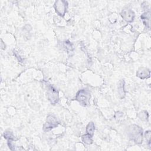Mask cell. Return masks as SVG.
Here are the masks:
<instances>
[{"label":"cell","mask_w":151,"mask_h":151,"mask_svg":"<svg viewBox=\"0 0 151 151\" xmlns=\"http://www.w3.org/2000/svg\"><path fill=\"white\" fill-rule=\"evenodd\" d=\"M136 75L137 77L142 79L148 78L150 77V71L146 67H141L137 70Z\"/></svg>","instance_id":"obj_7"},{"label":"cell","mask_w":151,"mask_h":151,"mask_svg":"<svg viewBox=\"0 0 151 151\" xmlns=\"http://www.w3.org/2000/svg\"><path fill=\"white\" fill-rule=\"evenodd\" d=\"M145 137L146 140L148 141L149 143L150 144V131H146L145 132Z\"/></svg>","instance_id":"obj_12"},{"label":"cell","mask_w":151,"mask_h":151,"mask_svg":"<svg viewBox=\"0 0 151 151\" xmlns=\"http://www.w3.org/2000/svg\"><path fill=\"white\" fill-rule=\"evenodd\" d=\"M141 19L143 24L148 28L150 27V12H146L141 15Z\"/></svg>","instance_id":"obj_8"},{"label":"cell","mask_w":151,"mask_h":151,"mask_svg":"<svg viewBox=\"0 0 151 151\" xmlns=\"http://www.w3.org/2000/svg\"><path fill=\"white\" fill-rule=\"evenodd\" d=\"M47 96L49 100L52 104H55L58 100V93L52 87H50L47 92Z\"/></svg>","instance_id":"obj_6"},{"label":"cell","mask_w":151,"mask_h":151,"mask_svg":"<svg viewBox=\"0 0 151 151\" xmlns=\"http://www.w3.org/2000/svg\"><path fill=\"white\" fill-rule=\"evenodd\" d=\"M81 139L84 143H85L86 144H87V145H90L93 143L92 136L87 133L86 134L82 136Z\"/></svg>","instance_id":"obj_10"},{"label":"cell","mask_w":151,"mask_h":151,"mask_svg":"<svg viewBox=\"0 0 151 151\" xmlns=\"http://www.w3.org/2000/svg\"><path fill=\"white\" fill-rule=\"evenodd\" d=\"M120 15L123 19L128 22H132L133 21L135 17L134 12L129 8L123 9Z\"/></svg>","instance_id":"obj_5"},{"label":"cell","mask_w":151,"mask_h":151,"mask_svg":"<svg viewBox=\"0 0 151 151\" xmlns=\"http://www.w3.org/2000/svg\"><path fill=\"white\" fill-rule=\"evenodd\" d=\"M58 122L54 116L50 115L47 117V120L45 123L44 125V130L48 132L51 129L57 127L58 126Z\"/></svg>","instance_id":"obj_4"},{"label":"cell","mask_w":151,"mask_h":151,"mask_svg":"<svg viewBox=\"0 0 151 151\" xmlns=\"http://www.w3.org/2000/svg\"><path fill=\"white\" fill-rule=\"evenodd\" d=\"M118 91L120 94V95L122 96V97L124 96V81H121L119 83V87H118Z\"/></svg>","instance_id":"obj_11"},{"label":"cell","mask_w":151,"mask_h":151,"mask_svg":"<svg viewBox=\"0 0 151 151\" xmlns=\"http://www.w3.org/2000/svg\"><path fill=\"white\" fill-rule=\"evenodd\" d=\"M90 93L88 90L82 89L78 91L76 96V99L83 106H86L89 103Z\"/></svg>","instance_id":"obj_2"},{"label":"cell","mask_w":151,"mask_h":151,"mask_svg":"<svg viewBox=\"0 0 151 151\" xmlns=\"http://www.w3.org/2000/svg\"><path fill=\"white\" fill-rule=\"evenodd\" d=\"M94 130H95V126H94V123L93 122H90L86 127L87 133L91 135V136H93V134H94Z\"/></svg>","instance_id":"obj_9"},{"label":"cell","mask_w":151,"mask_h":151,"mask_svg":"<svg viewBox=\"0 0 151 151\" xmlns=\"http://www.w3.org/2000/svg\"><path fill=\"white\" fill-rule=\"evenodd\" d=\"M127 135L135 143L140 144L142 143V129L135 124L130 126L127 128Z\"/></svg>","instance_id":"obj_1"},{"label":"cell","mask_w":151,"mask_h":151,"mask_svg":"<svg viewBox=\"0 0 151 151\" xmlns=\"http://www.w3.org/2000/svg\"><path fill=\"white\" fill-rule=\"evenodd\" d=\"M67 6L68 3L65 1H57L54 4V8L56 12L61 17H63L65 15Z\"/></svg>","instance_id":"obj_3"}]
</instances>
